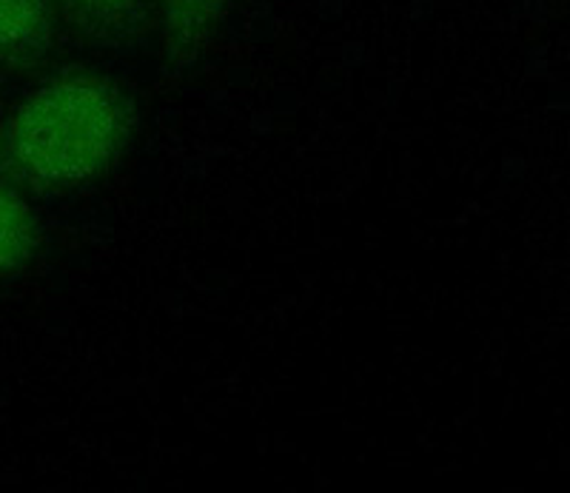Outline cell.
Segmentation results:
<instances>
[{
	"mask_svg": "<svg viewBox=\"0 0 570 493\" xmlns=\"http://www.w3.org/2000/svg\"><path fill=\"white\" fill-rule=\"evenodd\" d=\"M40 246L32 206L12 180H0V279L18 274Z\"/></svg>",
	"mask_w": 570,
	"mask_h": 493,
	"instance_id": "5",
	"label": "cell"
},
{
	"mask_svg": "<svg viewBox=\"0 0 570 493\" xmlns=\"http://www.w3.org/2000/svg\"><path fill=\"white\" fill-rule=\"evenodd\" d=\"M234 0H157L163 58L171 75L188 72L226 23Z\"/></svg>",
	"mask_w": 570,
	"mask_h": 493,
	"instance_id": "2",
	"label": "cell"
},
{
	"mask_svg": "<svg viewBox=\"0 0 570 493\" xmlns=\"http://www.w3.org/2000/svg\"><path fill=\"white\" fill-rule=\"evenodd\" d=\"M140 126L131 91L71 69L20 100L0 129V171L32 191H66L98 180L129 151Z\"/></svg>",
	"mask_w": 570,
	"mask_h": 493,
	"instance_id": "1",
	"label": "cell"
},
{
	"mask_svg": "<svg viewBox=\"0 0 570 493\" xmlns=\"http://www.w3.org/2000/svg\"><path fill=\"white\" fill-rule=\"evenodd\" d=\"M55 0H0V66H35L52 52Z\"/></svg>",
	"mask_w": 570,
	"mask_h": 493,
	"instance_id": "3",
	"label": "cell"
},
{
	"mask_svg": "<svg viewBox=\"0 0 570 493\" xmlns=\"http://www.w3.org/2000/svg\"><path fill=\"white\" fill-rule=\"evenodd\" d=\"M55 7L83 38L117 46L142 32L157 0H55Z\"/></svg>",
	"mask_w": 570,
	"mask_h": 493,
	"instance_id": "4",
	"label": "cell"
}]
</instances>
